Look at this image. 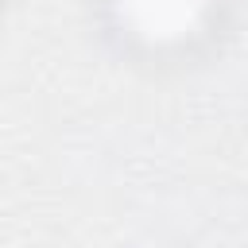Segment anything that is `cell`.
Wrapping results in <instances>:
<instances>
[{
	"instance_id": "cell-1",
	"label": "cell",
	"mask_w": 248,
	"mask_h": 248,
	"mask_svg": "<svg viewBox=\"0 0 248 248\" xmlns=\"http://www.w3.org/2000/svg\"><path fill=\"white\" fill-rule=\"evenodd\" d=\"M112 31L143 54H174L202 43L221 12V0H105Z\"/></svg>"
}]
</instances>
